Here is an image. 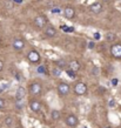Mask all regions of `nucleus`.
I'll use <instances>...</instances> for the list:
<instances>
[{
    "label": "nucleus",
    "instance_id": "c756f323",
    "mask_svg": "<svg viewBox=\"0 0 121 128\" xmlns=\"http://www.w3.org/2000/svg\"><path fill=\"white\" fill-rule=\"evenodd\" d=\"M14 1H16V2H18V4H21V2H22V0H14Z\"/></svg>",
    "mask_w": 121,
    "mask_h": 128
},
{
    "label": "nucleus",
    "instance_id": "5701e85b",
    "mask_svg": "<svg viewBox=\"0 0 121 128\" xmlns=\"http://www.w3.org/2000/svg\"><path fill=\"white\" fill-rule=\"evenodd\" d=\"M5 107V100L0 98V109H2Z\"/></svg>",
    "mask_w": 121,
    "mask_h": 128
},
{
    "label": "nucleus",
    "instance_id": "4be33fe9",
    "mask_svg": "<svg viewBox=\"0 0 121 128\" xmlns=\"http://www.w3.org/2000/svg\"><path fill=\"white\" fill-rule=\"evenodd\" d=\"M93 36H94V39H95V40H100V38H101V34H100L99 32H95Z\"/></svg>",
    "mask_w": 121,
    "mask_h": 128
},
{
    "label": "nucleus",
    "instance_id": "1a4fd4ad",
    "mask_svg": "<svg viewBox=\"0 0 121 128\" xmlns=\"http://www.w3.org/2000/svg\"><path fill=\"white\" fill-rule=\"evenodd\" d=\"M102 5L100 4V2H94V4H92L90 6V12H93L94 14H99V13H101L102 12Z\"/></svg>",
    "mask_w": 121,
    "mask_h": 128
},
{
    "label": "nucleus",
    "instance_id": "aec40b11",
    "mask_svg": "<svg viewBox=\"0 0 121 128\" xmlns=\"http://www.w3.org/2000/svg\"><path fill=\"white\" fill-rule=\"evenodd\" d=\"M90 74H92V75H94V76L99 75V74H100V68H99V67H96V66H94L93 68L90 70Z\"/></svg>",
    "mask_w": 121,
    "mask_h": 128
},
{
    "label": "nucleus",
    "instance_id": "4468645a",
    "mask_svg": "<svg viewBox=\"0 0 121 128\" xmlns=\"http://www.w3.org/2000/svg\"><path fill=\"white\" fill-rule=\"evenodd\" d=\"M70 70H74V72H78V70H80V67H81L78 60H73V61L70 64Z\"/></svg>",
    "mask_w": 121,
    "mask_h": 128
},
{
    "label": "nucleus",
    "instance_id": "cd10ccee",
    "mask_svg": "<svg viewBox=\"0 0 121 128\" xmlns=\"http://www.w3.org/2000/svg\"><path fill=\"white\" fill-rule=\"evenodd\" d=\"M112 82H113V85H114V86H116V85H118V80H116V79H113V80H112Z\"/></svg>",
    "mask_w": 121,
    "mask_h": 128
},
{
    "label": "nucleus",
    "instance_id": "a878e982",
    "mask_svg": "<svg viewBox=\"0 0 121 128\" xmlns=\"http://www.w3.org/2000/svg\"><path fill=\"white\" fill-rule=\"evenodd\" d=\"M2 68H4V62H2L1 60H0V72L2 70Z\"/></svg>",
    "mask_w": 121,
    "mask_h": 128
},
{
    "label": "nucleus",
    "instance_id": "20e7f679",
    "mask_svg": "<svg viewBox=\"0 0 121 128\" xmlns=\"http://www.w3.org/2000/svg\"><path fill=\"white\" fill-rule=\"evenodd\" d=\"M110 54L114 58L121 59V44H114L110 47Z\"/></svg>",
    "mask_w": 121,
    "mask_h": 128
},
{
    "label": "nucleus",
    "instance_id": "b1692460",
    "mask_svg": "<svg viewBox=\"0 0 121 128\" xmlns=\"http://www.w3.org/2000/svg\"><path fill=\"white\" fill-rule=\"evenodd\" d=\"M94 47H95V44H94L93 41H90V42H88V48H90V50H93Z\"/></svg>",
    "mask_w": 121,
    "mask_h": 128
},
{
    "label": "nucleus",
    "instance_id": "6ab92c4d",
    "mask_svg": "<svg viewBox=\"0 0 121 128\" xmlns=\"http://www.w3.org/2000/svg\"><path fill=\"white\" fill-rule=\"evenodd\" d=\"M115 39H116V36H115L114 33H107V34H106V40H107V41L112 42V41H114Z\"/></svg>",
    "mask_w": 121,
    "mask_h": 128
},
{
    "label": "nucleus",
    "instance_id": "9d476101",
    "mask_svg": "<svg viewBox=\"0 0 121 128\" xmlns=\"http://www.w3.org/2000/svg\"><path fill=\"white\" fill-rule=\"evenodd\" d=\"M30 108L32 109V112H34V113L40 112V109H41L40 102L36 100H31L30 101Z\"/></svg>",
    "mask_w": 121,
    "mask_h": 128
},
{
    "label": "nucleus",
    "instance_id": "72a5a7b5",
    "mask_svg": "<svg viewBox=\"0 0 121 128\" xmlns=\"http://www.w3.org/2000/svg\"><path fill=\"white\" fill-rule=\"evenodd\" d=\"M85 128H86V127H85Z\"/></svg>",
    "mask_w": 121,
    "mask_h": 128
},
{
    "label": "nucleus",
    "instance_id": "c85d7f7f",
    "mask_svg": "<svg viewBox=\"0 0 121 128\" xmlns=\"http://www.w3.org/2000/svg\"><path fill=\"white\" fill-rule=\"evenodd\" d=\"M110 107H113V106H114V100H110Z\"/></svg>",
    "mask_w": 121,
    "mask_h": 128
},
{
    "label": "nucleus",
    "instance_id": "39448f33",
    "mask_svg": "<svg viewBox=\"0 0 121 128\" xmlns=\"http://www.w3.org/2000/svg\"><path fill=\"white\" fill-rule=\"evenodd\" d=\"M41 90H42V87H41V85H40L39 82L34 81L30 85V92L32 94H34V95H39L41 93Z\"/></svg>",
    "mask_w": 121,
    "mask_h": 128
},
{
    "label": "nucleus",
    "instance_id": "393cba45",
    "mask_svg": "<svg viewBox=\"0 0 121 128\" xmlns=\"http://www.w3.org/2000/svg\"><path fill=\"white\" fill-rule=\"evenodd\" d=\"M38 72H39V73H46V68H45V67H39V68H38Z\"/></svg>",
    "mask_w": 121,
    "mask_h": 128
},
{
    "label": "nucleus",
    "instance_id": "dca6fc26",
    "mask_svg": "<svg viewBox=\"0 0 121 128\" xmlns=\"http://www.w3.org/2000/svg\"><path fill=\"white\" fill-rule=\"evenodd\" d=\"M56 64V67H59L60 70H64L65 67L67 66V64H66V61L65 60H62V59H60V60H58V61L55 62Z\"/></svg>",
    "mask_w": 121,
    "mask_h": 128
},
{
    "label": "nucleus",
    "instance_id": "f03ea898",
    "mask_svg": "<svg viewBox=\"0 0 121 128\" xmlns=\"http://www.w3.org/2000/svg\"><path fill=\"white\" fill-rule=\"evenodd\" d=\"M74 93L76 95H85L87 93V85L84 82H78L74 86Z\"/></svg>",
    "mask_w": 121,
    "mask_h": 128
},
{
    "label": "nucleus",
    "instance_id": "2f4dec72",
    "mask_svg": "<svg viewBox=\"0 0 121 128\" xmlns=\"http://www.w3.org/2000/svg\"><path fill=\"white\" fill-rule=\"evenodd\" d=\"M0 42H1V39H0Z\"/></svg>",
    "mask_w": 121,
    "mask_h": 128
},
{
    "label": "nucleus",
    "instance_id": "bb28decb",
    "mask_svg": "<svg viewBox=\"0 0 121 128\" xmlns=\"http://www.w3.org/2000/svg\"><path fill=\"white\" fill-rule=\"evenodd\" d=\"M59 12H60L59 8H54V10H52V13H59Z\"/></svg>",
    "mask_w": 121,
    "mask_h": 128
},
{
    "label": "nucleus",
    "instance_id": "ddd939ff",
    "mask_svg": "<svg viewBox=\"0 0 121 128\" xmlns=\"http://www.w3.org/2000/svg\"><path fill=\"white\" fill-rule=\"evenodd\" d=\"M55 34H56V30L53 26L47 27L46 31H45V35H46L47 38H53V36H55Z\"/></svg>",
    "mask_w": 121,
    "mask_h": 128
},
{
    "label": "nucleus",
    "instance_id": "2eb2a0df",
    "mask_svg": "<svg viewBox=\"0 0 121 128\" xmlns=\"http://www.w3.org/2000/svg\"><path fill=\"white\" fill-rule=\"evenodd\" d=\"M13 124H14V118L13 116H7L5 119V126L6 127H11Z\"/></svg>",
    "mask_w": 121,
    "mask_h": 128
},
{
    "label": "nucleus",
    "instance_id": "f3484780",
    "mask_svg": "<svg viewBox=\"0 0 121 128\" xmlns=\"http://www.w3.org/2000/svg\"><path fill=\"white\" fill-rule=\"evenodd\" d=\"M51 116L53 120H59V119H60V112L56 110V109H53L51 113Z\"/></svg>",
    "mask_w": 121,
    "mask_h": 128
},
{
    "label": "nucleus",
    "instance_id": "a211bd4d",
    "mask_svg": "<svg viewBox=\"0 0 121 128\" xmlns=\"http://www.w3.org/2000/svg\"><path fill=\"white\" fill-rule=\"evenodd\" d=\"M52 75H54L55 78H58L61 75V70L59 68V67H54L53 70H52Z\"/></svg>",
    "mask_w": 121,
    "mask_h": 128
},
{
    "label": "nucleus",
    "instance_id": "6e6552de",
    "mask_svg": "<svg viewBox=\"0 0 121 128\" xmlns=\"http://www.w3.org/2000/svg\"><path fill=\"white\" fill-rule=\"evenodd\" d=\"M64 14H65V18H66V19H73L75 16L74 8L72 7V6H67V7L65 8V11H64Z\"/></svg>",
    "mask_w": 121,
    "mask_h": 128
},
{
    "label": "nucleus",
    "instance_id": "7ed1b4c3",
    "mask_svg": "<svg viewBox=\"0 0 121 128\" xmlns=\"http://www.w3.org/2000/svg\"><path fill=\"white\" fill-rule=\"evenodd\" d=\"M47 25V18L46 16H38L34 19V26L38 28H44Z\"/></svg>",
    "mask_w": 121,
    "mask_h": 128
},
{
    "label": "nucleus",
    "instance_id": "7c9ffc66",
    "mask_svg": "<svg viewBox=\"0 0 121 128\" xmlns=\"http://www.w3.org/2000/svg\"><path fill=\"white\" fill-rule=\"evenodd\" d=\"M102 1H105V2H110V0H102Z\"/></svg>",
    "mask_w": 121,
    "mask_h": 128
},
{
    "label": "nucleus",
    "instance_id": "423d86ee",
    "mask_svg": "<svg viewBox=\"0 0 121 128\" xmlns=\"http://www.w3.org/2000/svg\"><path fill=\"white\" fill-rule=\"evenodd\" d=\"M27 58H28V60L31 62H33V64H36V62L40 61V54L35 50H32L28 52Z\"/></svg>",
    "mask_w": 121,
    "mask_h": 128
},
{
    "label": "nucleus",
    "instance_id": "473e14b6",
    "mask_svg": "<svg viewBox=\"0 0 121 128\" xmlns=\"http://www.w3.org/2000/svg\"><path fill=\"white\" fill-rule=\"evenodd\" d=\"M107 128H110V127H107Z\"/></svg>",
    "mask_w": 121,
    "mask_h": 128
},
{
    "label": "nucleus",
    "instance_id": "0eeeda50",
    "mask_svg": "<svg viewBox=\"0 0 121 128\" xmlns=\"http://www.w3.org/2000/svg\"><path fill=\"white\" fill-rule=\"evenodd\" d=\"M78 124H79V120L75 115H68V116H67V119H66V124L67 126L74 128V127L78 126Z\"/></svg>",
    "mask_w": 121,
    "mask_h": 128
},
{
    "label": "nucleus",
    "instance_id": "9b49d317",
    "mask_svg": "<svg viewBox=\"0 0 121 128\" xmlns=\"http://www.w3.org/2000/svg\"><path fill=\"white\" fill-rule=\"evenodd\" d=\"M12 46H13V48L16 50H20L25 47V42H24V40H21V39H14Z\"/></svg>",
    "mask_w": 121,
    "mask_h": 128
},
{
    "label": "nucleus",
    "instance_id": "412c9836",
    "mask_svg": "<svg viewBox=\"0 0 121 128\" xmlns=\"http://www.w3.org/2000/svg\"><path fill=\"white\" fill-rule=\"evenodd\" d=\"M67 75L70 76V78H72V79H74L75 78V72L74 70H67Z\"/></svg>",
    "mask_w": 121,
    "mask_h": 128
},
{
    "label": "nucleus",
    "instance_id": "f8f14e48",
    "mask_svg": "<svg viewBox=\"0 0 121 128\" xmlns=\"http://www.w3.org/2000/svg\"><path fill=\"white\" fill-rule=\"evenodd\" d=\"M25 94H26V90L24 87L20 86L18 90H16V100H24V98H25Z\"/></svg>",
    "mask_w": 121,
    "mask_h": 128
},
{
    "label": "nucleus",
    "instance_id": "f257e3e1",
    "mask_svg": "<svg viewBox=\"0 0 121 128\" xmlns=\"http://www.w3.org/2000/svg\"><path fill=\"white\" fill-rule=\"evenodd\" d=\"M70 87L67 82H60L58 86V93L59 95L61 96H66L70 94Z\"/></svg>",
    "mask_w": 121,
    "mask_h": 128
}]
</instances>
